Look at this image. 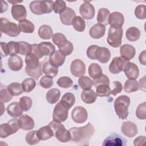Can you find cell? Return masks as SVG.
<instances>
[{"label": "cell", "instance_id": "1", "mask_svg": "<svg viewBox=\"0 0 146 146\" xmlns=\"http://www.w3.org/2000/svg\"><path fill=\"white\" fill-rule=\"evenodd\" d=\"M69 131L71 134V141L82 145H88L90 138L95 133V128L91 123H88L83 127H72Z\"/></svg>", "mask_w": 146, "mask_h": 146}, {"label": "cell", "instance_id": "2", "mask_svg": "<svg viewBox=\"0 0 146 146\" xmlns=\"http://www.w3.org/2000/svg\"><path fill=\"white\" fill-rule=\"evenodd\" d=\"M131 100L126 95H120L117 97L113 104L115 112L120 119H126L128 115V108Z\"/></svg>", "mask_w": 146, "mask_h": 146}, {"label": "cell", "instance_id": "3", "mask_svg": "<svg viewBox=\"0 0 146 146\" xmlns=\"http://www.w3.org/2000/svg\"><path fill=\"white\" fill-rule=\"evenodd\" d=\"M52 1H34L30 4V11L35 15L48 14L53 10Z\"/></svg>", "mask_w": 146, "mask_h": 146}, {"label": "cell", "instance_id": "4", "mask_svg": "<svg viewBox=\"0 0 146 146\" xmlns=\"http://www.w3.org/2000/svg\"><path fill=\"white\" fill-rule=\"evenodd\" d=\"M55 132V135L58 140L62 143H67L71 140V134L66 129L61 122L52 120L48 124Z\"/></svg>", "mask_w": 146, "mask_h": 146}, {"label": "cell", "instance_id": "5", "mask_svg": "<svg viewBox=\"0 0 146 146\" xmlns=\"http://www.w3.org/2000/svg\"><path fill=\"white\" fill-rule=\"evenodd\" d=\"M1 31L11 37H16L19 35L21 30L19 26L10 22L5 18H1Z\"/></svg>", "mask_w": 146, "mask_h": 146}, {"label": "cell", "instance_id": "6", "mask_svg": "<svg viewBox=\"0 0 146 146\" xmlns=\"http://www.w3.org/2000/svg\"><path fill=\"white\" fill-rule=\"evenodd\" d=\"M20 129L18 119H13L0 125V137L6 138L15 133Z\"/></svg>", "mask_w": 146, "mask_h": 146}, {"label": "cell", "instance_id": "7", "mask_svg": "<svg viewBox=\"0 0 146 146\" xmlns=\"http://www.w3.org/2000/svg\"><path fill=\"white\" fill-rule=\"evenodd\" d=\"M123 37V29H114L111 27L109 28L107 42L110 46L113 48H117L121 46Z\"/></svg>", "mask_w": 146, "mask_h": 146}, {"label": "cell", "instance_id": "8", "mask_svg": "<svg viewBox=\"0 0 146 146\" xmlns=\"http://www.w3.org/2000/svg\"><path fill=\"white\" fill-rule=\"evenodd\" d=\"M68 109L60 102L55 106L52 113L53 120L58 122H64L68 117Z\"/></svg>", "mask_w": 146, "mask_h": 146}, {"label": "cell", "instance_id": "9", "mask_svg": "<svg viewBox=\"0 0 146 146\" xmlns=\"http://www.w3.org/2000/svg\"><path fill=\"white\" fill-rule=\"evenodd\" d=\"M18 54V42L10 41L8 43L1 42V54L2 56H14Z\"/></svg>", "mask_w": 146, "mask_h": 146}, {"label": "cell", "instance_id": "10", "mask_svg": "<svg viewBox=\"0 0 146 146\" xmlns=\"http://www.w3.org/2000/svg\"><path fill=\"white\" fill-rule=\"evenodd\" d=\"M72 120L78 124L84 123L88 117V113L85 108L81 106L74 107L71 112Z\"/></svg>", "mask_w": 146, "mask_h": 146}, {"label": "cell", "instance_id": "11", "mask_svg": "<svg viewBox=\"0 0 146 146\" xmlns=\"http://www.w3.org/2000/svg\"><path fill=\"white\" fill-rule=\"evenodd\" d=\"M127 140L120 135L115 133L110 135L103 141V146H122L125 145Z\"/></svg>", "mask_w": 146, "mask_h": 146}, {"label": "cell", "instance_id": "12", "mask_svg": "<svg viewBox=\"0 0 146 146\" xmlns=\"http://www.w3.org/2000/svg\"><path fill=\"white\" fill-rule=\"evenodd\" d=\"M70 71L72 75L75 77L83 76L86 72V65L84 62L79 59L74 60L70 66Z\"/></svg>", "mask_w": 146, "mask_h": 146}, {"label": "cell", "instance_id": "13", "mask_svg": "<svg viewBox=\"0 0 146 146\" xmlns=\"http://www.w3.org/2000/svg\"><path fill=\"white\" fill-rule=\"evenodd\" d=\"M79 12L82 18L87 20L92 19L95 16V10L94 6L89 1H85L79 7Z\"/></svg>", "mask_w": 146, "mask_h": 146}, {"label": "cell", "instance_id": "14", "mask_svg": "<svg viewBox=\"0 0 146 146\" xmlns=\"http://www.w3.org/2000/svg\"><path fill=\"white\" fill-rule=\"evenodd\" d=\"M11 12L13 18L19 22L26 18L27 11L25 7L22 5H13Z\"/></svg>", "mask_w": 146, "mask_h": 146}, {"label": "cell", "instance_id": "15", "mask_svg": "<svg viewBox=\"0 0 146 146\" xmlns=\"http://www.w3.org/2000/svg\"><path fill=\"white\" fill-rule=\"evenodd\" d=\"M121 131L124 135L129 138L135 136L138 132L137 125L135 123L131 121L123 122L121 127Z\"/></svg>", "mask_w": 146, "mask_h": 146}, {"label": "cell", "instance_id": "16", "mask_svg": "<svg viewBox=\"0 0 146 146\" xmlns=\"http://www.w3.org/2000/svg\"><path fill=\"white\" fill-rule=\"evenodd\" d=\"M123 70L129 79H136L139 77V69L135 63L126 62L124 64Z\"/></svg>", "mask_w": 146, "mask_h": 146}, {"label": "cell", "instance_id": "17", "mask_svg": "<svg viewBox=\"0 0 146 146\" xmlns=\"http://www.w3.org/2000/svg\"><path fill=\"white\" fill-rule=\"evenodd\" d=\"M124 23V17L123 14L117 11L110 14L108 19V24L110 25V27L114 29H119L122 27Z\"/></svg>", "mask_w": 146, "mask_h": 146}, {"label": "cell", "instance_id": "18", "mask_svg": "<svg viewBox=\"0 0 146 146\" xmlns=\"http://www.w3.org/2000/svg\"><path fill=\"white\" fill-rule=\"evenodd\" d=\"M126 61L121 56L115 57L109 66V71L112 74H118L123 70Z\"/></svg>", "mask_w": 146, "mask_h": 146}, {"label": "cell", "instance_id": "19", "mask_svg": "<svg viewBox=\"0 0 146 146\" xmlns=\"http://www.w3.org/2000/svg\"><path fill=\"white\" fill-rule=\"evenodd\" d=\"M120 53L121 57L126 62H128L135 56L136 50L133 46L128 44H125L120 47Z\"/></svg>", "mask_w": 146, "mask_h": 146}, {"label": "cell", "instance_id": "20", "mask_svg": "<svg viewBox=\"0 0 146 146\" xmlns=\"http://www.w3.org/2000/svg\"><path fill=\"white\" fill-rule=\"evenodd\" d=\"M76 17V14L73 9L70 7H67L66 10L60 14V19L61 22L67 26L72 25V21L75 17Z\"/></svg>", "mask_w": 146, "mask_h": 146}, {"label": "cell", "instance_id": "21", "mask_svg": "<svg viewBox=\"0 0 146 146\" xmlns=\"http://www.w3.org/2000/svg\"><path fill=\"white\" fill-rule=\"evenodd\" d=\"M38 50L42 57L50 55L55 51V47L50 42H43L38 44Z\"/></svg>", "mask_w": 146, "mask_h": 146}, {"label": "cell", "instance_id": "22", "mask_svg": "<svg viewBox=\"0 0 146 146\" xmlns=\"http://www.w3.org/2000/svg\"><path fill=\"white\" fill-rule=\"evenodd\" d=\"M111 52L108 48L104 47H99L95 52V59L102 63H107L111 59Z\"/></svg>", "mask_w": 146, "mask_h": 146}, {"label": "cell", "instance_id": "23", "mask_svg": "<svg viewBox=\"0 0 146 146\" xmlns=\"http://www.w3.org/2000/svg\"><path fill=\"white\" fill-rule=\"evenodd\" d=\"M66 60V56L61 53L59 50H55L49 56V62L54 66L58 67L62 66Z\"/></svg>", "mask_w": 146, "mask_h": 146}, {"label": "cell", "instance_id": "24", "mask_svg": "<svg viewBox=\"0 0 146 146\" xmlns=\"http://www.w3.org/2000/svg\"><path fill=\"white\" fill-rule=\"evenodd\" d=\"M8 67L13 71H18L21 70L23 63L22 58L18 55L10 56L7 61Z\"/></svg>", "mask_w": 146, "mask_h": 146}, {"label": "cell", "instance_id": "25", "mask_svg": "<svg viewBox=\"0 0 146 146\" xmlns=\"http://www.w3.org/2000/svg\"><path fill=\"white\" fill-rule=\"evenodd\" d=\"M20 128L23 130H31L34 127V121L33 119L29 115H23L21 116L18 119Z\"/></svg>", "mask_w": 146, "mask_h": 146}, {"label": "cell", "instance_id": "26", "mask_svg": "<svg viewBox=\"0 0 146 146\" xmlns=\"http://www.w3.org/2000/svg\"><path fill=\"white\" fill-rule=\"evenodd\" d=\"M106 33L105 26L97 23L94 25L90 29L89 34L90 36L94 39H98L103 37Z\"/></svg>", "mask_w": 146, "mask_h": 146}, {"label": "cell", "instance_id": "27", "mask_svg": "<svg viewBox=\"0 0 146 146\" xmlns=\"http://www.w3.org/2000/svg\"><path fill=\"white\" fill-rule=\"evenodd\" d=\"M8 114L12 117H17L22 116L23 114V110L22 109L19 103L13 102L10 103L6 108Z\"/></svg>", "mask_w": 146, "mask_h": 146}, {"label": "cell", "instance_id": "28", "mask_svg": "<svg viewBox=\"0 0 146 146\" xmlns=\"http://www.w3.org/2000/svg\"><path fill=\"white\" fill-rule=\"evenodd\" d=\"M54 131L49 125L43 126L36 131V135L40 140H46L54 136Z\"/></svg>", "mask_w": 146, "mask_h": 146}, {"label": "cell", "instance_id": "29", "mask_svg": "<svg viewBox=\"0 0 146 146\" xmlns=\"http://www.w3.org/2000/svg\"><path fill=\"white\" fill-rule=\"evenodd\" d=\"M39 58L34 54L30 53L26 56L25 62L26 66L25 68L29 70H34L39 67L41 63L39 62Z\"/></svg>", "mask_w": 146, "mask_h": 146}, {"label": "cell", "instance_id": "30", "mask_svg": "<svg viewBox=\"0 0 146 146\" xmlns=\"http://www.w3.org/2000/svg\"><path fill=\"white\" fill-rule=\"evenodd\" d=\"M97 96L96 92L93 90L90 89L82 91L80 97L84 103L86 104H92L96 101Z\"/></svg>", "mask_w": 146, "mask_h": 146}, {"label": "cell", "instance_id": "31", "mask_svg": "<svg viewBox=\"0 0 146 146\" xmlns=\"http://www.w3.org/2000/svg\"><path fill=\"white\" fill-rule=\"evenodd\" d=\"M110 12L107 8H100L98 12L97 21L98 23L107 26L108 25V19Z\"/></svg>", "mask_w": 146, "mask_h": 146}, {"label": "cell", "instance_id": "32", "mask_svg": "<svg viewBox=\"0 0 146 146\" xmlns=\"http://www.w3.org/2000/svg\"><path fill=\"white\" fill-rule=\"evenodd\" d=\"M38 33L39 37L44 40L50 39L54 35L51 27L47 25H43L40 26Z\"/></svg>", "mask_w": 146, "mask_h": 146}, {"label": "cell", "instance_id": "33", "mask_svg": "<svg viewBox=\"0 0 146 146\" xmlns=\"http://www.w3.org/2000/svg\"><path fill=\"white\" fill-rule=\"evenodd\" d=\"M42 70L45 75L50 76L52 78L56 76L58 72V67L52 66L49 61H46L43 63L42 66Z\"/></svg>", "mask_w": 146, "mask_h": 146}, {"label": "cell", "instance_id": "34", "mask_svg": "<svg viewBox=\"0 0 146 146\" xmlns=\"http://www.w3.org/2000/svg\"><path fill=\"white\" fill-rule=\"evenodd\" d=\"M60 94L58 89L51 88L46 93V100L50 104H55L59 100Z\"/></svg>", "mask_w": 146, "mask_h": 146}, {"label": "cell", "instance_id": "35", "mask_svg": "<svg viewBox=\"0 0 146 146\" xmlns=\"http://www.w3.org/2000/svg\"><path fill=\"white\" fill-rule=\"evenodd\" d=\"M127 39L130 42L137 40L140 36V31L136 27H130L125 32Z\"/></svg>", "mask_w": 146, "mask_h": 146}, {"label": "cell", "instance_id": "36", "mask_svg": "<svg viewBox=\"0 0 146 146\" xmlns=\"http://www.w3.org/2000/svg\"><path fill=\"white\" fill-rule=\"evenodd\" d=\"M102 70L100 65L96 63H91L88 67V74L93 79L100 77L102 74Z\"/></svg>", "mask_w": 146, "mask_h": 146}, {"label": "cell", "instance_id": "37", "mask_svg": "<svg viewBox=\"0 0 146 146\" xmlns=\"http://www.w3.org/2000/svg\"><path fill=\"white\" fill-rule=\"evenodd\" d=\"M139 83L135 79H127L124 84V90L125 92L132 93L139 89Z\"/></svg>", "mask_w": 146, "mask_h": 146}, {"label": "cell", "instance_id": "38", "mask_svg": "<svg viewBox=\"0 0 146 146\" xmlns=\"http://www.w3.org/2000/svg\"><path fill=\"white\" fill-rule=\"evenodd\" d=\"M60 102L68 110L72 107L75 102V97L71 92H67L63 95Z\"/></svg>", "mask_w": 146, "mask_h": 146}, {"label": "cell", "instance_id": "39", "mask_svg": "<svg viewBox=\"0 0 146 146\" xmlns=\"http://www.w3.org/2000/svg\"><path fill=\"white\" fill-rule=\"evenodd\" d=\"M96 94L99 97H107L111 94V89L109 84H102L96 87Z\"/></svg>", "mask_w": 146, "mask_h": 146}, {"label": "cell", "instance_id": "40", "mask_svg": "<svg viewBox=\"0 0 146 146\" xmlns=\"http://www.w3.org/2000/svg\"><path fill=\"white\" fill-rule=\"evenodd\" d=\"M7 88L13 96H18L24 92L22 87V84L17 82L10 83L7 87Z\"/></svg>", "mask_w": 146, "mask_h": 146}, {"label": "cell", "instance_id": "41", "mask_svg": "<svg viewBox=\"0 0 146 146\" xmlns=\"http://www.w3.org/2000/svg\"><path fill=\"white\" fill-rule=\"evenodd\" d=\"M21 31L24 33H33L34 31V25L29 20H23L19 23Z\"/></svg>", "mask_w": 146, "mask_h": 146}, {"label": "cell", "instance_id": "42", "mask_svg": "<svg viewBox=\"0 0 146 146\" xmlns=\"http://www.w3.org/2000/svg\"><path fill=\"white\" fill-rule=\"evenodd\" d=\"M52 39L55 44L58 46V48L64 46L68 42L66 36L60 33H57L54 34L52 37Z\"/></svg>", "mask_w": 146, "mask_h": 146}, {"label": "cell", "instance_id": "43", "mask_svg": "<svg viewBox=\"0 0 146 146\" xmlns=\"http://www.w3.org/2000/svg\"><path fill=\"white\" fill-rule=\"evenodd\" d=\"M78 84L83 90H90L92 87L93 81L86 76H82L78 80Z\"/></svg>", "mask_w": 146, "mask_h": 146}, {"label": "cell", "instance_id": "44", "mask_svg": "<svg viewBox=\"0 0 146 146\" xmlns=\"http://www.w3.org/2000/svg\"><path fill=\"white\" fill-rule=\"evenodd\" d=\"M72 25L74 29L78 32H83L86 28V22L80 16H76L74 19Z\"/></svg>", "mask_w": 146, "mask_h": 146}, {"label": "cell", "instance_id": "45", "mask_svg": "<svg viewBox=\"0 0 146 146\" xmlns=\"http://www.w3.org/2000/svg\"><path fill=\"white\" fill-rule=\"evenodd\" d=\"M36 86V81L33 78L25 79L22 82L23 90L25 92H30L34 89Z\"/></svg>", "mask_w": 146, "mask_h": 146}, {"label": "cell", "instance_id": "46", "mask_svg": "<svg viewBox=\"0 0 146 146\" xmlns=\"http://www.w3.org/2000/svg\"><path fill=\"white\" fill-rule=\"evenodd\" d=\"M18 43V54L22 55H27L31 53V44L24 41H19Z\"/></svg>", "mask_w": 146, "mask_h": 146}, {"label": "cell", "instance_id": "47", "mask_svg": "<svg viewBox=\"0 0 146 146\" xmlns=\"http://www.w3.org/2000/svg\"><path fill=\"white\" fill-rule=\"evenodd\" d=\"M25 140L29 145H35L40 140L36 135V131L35 130L29 132L26 135Z\"/></svg>", "mask_w": 146, "mask_h": 146}, {"label": "cell", "instance_id": "48", "mask_svg": "<svg viewBox=\"0 0 146 146\" xmlns=\"http://www.w3.org/2000/svg\"><path fill=\"white\" fill-rule=\"evenodd\" d=\"M58 86L63 88H68L71 87L73 84L72 80L68 76H61L56 82Z\"/></svg>", "mask_w": 146, "mask_h": 146}, {"label": "cell", "instance_id": "49", "mask_svg": "<svg viewBox=\"0 0 146 146\" xmlns=\"http://www.w3.org/2000/svg\"><path fill=\"white\" fill-rule=\"evenodd\" d=\"M19 104L23 111H29L32 107V99L29 96H22L19 99Z\"/></svg>", "mask_w": 146, "mask_h": 146}, {"label": "cell", "instance_id": "50", "mask_svg": "<svg viewBox=\"0 0 146 146\" xmlns=\"http://www.w3.org/2000/svg\"><path fill=\"white\" fill-rule=\"evenodd\" d=\"M25 71L28 75H29L32 78H35L36 80H38L39 78L43 74V70H42V67L41 63L38 68L34 70H29V69L25 68Z\"/></svg>", "mask_w": 146, "mask_h": 146}, {"label": "cell", "instance_id": "51", "mask_svg": "<svg viewBox=\"0 0 146 146\" xmlns=\"http://www.w3.org/2000/svg\"><path fill=\"white\" fill-rule=\"evenodd\" d=\"M136 116L140 120H145L146 119V103L144 102L140 103L136 110Z\"/></svg>", "mask_w": 146, "mask_h": 146}, {"label": "cell", "instance_id": "52", "mask_svg": "<svg viewBox=\"0 0 146 146\" xmlns=\"http://www.w3.org/2000/svg\"><path fill=\"white\" fill-rule=\"evenodd\" d=\"M66 8V3L63 1L56 0L54 2L53 10L56 14H61Z\"/></svg>", "mask_w": 146, "mask_h": 146}, {"label": "cell", "instance_id": "53", "mask_svg": "<svg viewBox=\"0 0 146 146\" xmlns=\"http://www.w3.org/2000/svg\"><path fill=\"white\" fill-rule=\"evenodd\" d=\"M146 6L144 5H139L137 6L135 9V15L136 17L139 19H145Z\"/></svg>", "mask_w": 146, "mask_h": 146}, {"label": "cell", "instance_id": "54", "mask_svg": "<svg viewBox=\"0 0 146 146\" xmlns=\"http://www.w3.org/2000/svg\"><path fill=\"white\" fill-rule=\"evenodd\" d=\"M39 84L42 87L45 89L50 88L53 85L52 78L47 75L42 76L39 80Z\"/></svg>", "mask_w": 146, "mask_h": 146}, {"label": "cell", "instance_id": "55", "mask_svg": "<svg viewBox=\"0 0 146 146\" xmlns=\"http://www.w3.org/2000/svg\"><path fill=\"white\" fill-rule=\"evenodd\" d=\"M59 51L65 56L70 55L74 50V46L72 43L68 40L67 43L62 47L59 48Z\"/></svg>", "mask_w": 146, "mask_h": 146}, {"label": "cell", "instance_id": "56", "mask_svg": "<svg viewBox=\"0 0 146 146\" xmlns=\"http://www.w3.org/2000/svg\"><path fill=\"white\" fill-rule=\"evenodd\" d=\"M13 96L10 94L7 88L2 89L0 92V101L1 103H7L11 100Z\"/></svg>", "mask_w": 146, "mask_h": 146}, {"label": "cell", "instance_id": "57", "mask_svg": "<svg viewBox=\"0 0 146 146\" xmlns=\"http://www.w3.org/2000/svg\"><path fill=\"white\" fill-rule=\"evenodd\" d=\"M93 84L94 86L96 87L98 85L102 84H106L110 85V79L107 76L102 74L100 77L97 79H93Z\"/></svg>", "mask_w": 146, "mask_h": 146}, {"label": "cell", "instance_id": "58", "mask_svg": "<svg viewBox=\"0 0 146 146\" xmlns=\"http://www.w3.org/2000/svg\"><path fill=\"white\" fill-rule=\"evenodd\" d=\"M99 46L97 45H91L89 46L87 50V56L91 59H95V52Z\"/></svg>", "mask_w": 146, "mask_h": 146}, {"label": "cell", "instance_id": "59", "mask_svg": "<svg viewBox=\"0 0 146 146\" xmlns=\"http://www.w3.org/2000/svg\"><path fill=\"white\" fill-rule=\"evenodd\" d=\"M112 84L113 85V88L112 90H111V94L115 96L117 94L121 92L123 90V86L122 84L119 81L113 82Z\"/></svg>", "mask_w": 146, "mask_h": 146}, {"label": "cell", "instance_id": "60", "mask_svg": "<svg viewBox=\"0 0 146 146\" xmlns=\"http://www.w3.org/2000/svg\"><path fill=\"white\" fill-rule=\"evenodd\" d=\"M146 141V137L144 136H139L136 137L133 141V144L135 146L141 145L145 143Z\"/></svg>", "mask_w": 146, "mask_h": 146}, {"label": "cell", "instance_id": "61", "mask_svg": "<svg viewBox=\"0 0 146 146\" xmlns=\"http://www.w3.org/2000/svg\"><path fill=\"white\" fill-rule=\"evenodd\" d=\"M139 62L140 63L145 66L146 65V58H145V50H144L143 51H142L140 54L139 55Z\"/></svg>", "mask_w": 146, "mask_h": 146}, {"label": "cell", "instance_id": "62", "mask_svg": "<svg viewBox=\"0 0 146 146\" xmlns=\"http://www.w3.org/2000/svg\"><path fill=\"white\" fill-rule=\"evenodd\" d=\"M7 4L6 2L4 1H1V13H2L3 12H5L7 10Z\"/></svg>", "mask_w": 146, "mask_h": 146}, {"label": "cell", "instance_id": "63", "mask_svg": "<svg viewBox=\"0 0 146 146\" xmlns=\"http://www.w3.org/2000/svg\"><path fill=\"white\" fill-rule=\"evenodd\" d=\"M139 89L141 90L142 87H143L145 91V76L140 80V84H139Z\"/></svg>", "mask_w": 146, "mask_h": 146}]
</instances>
